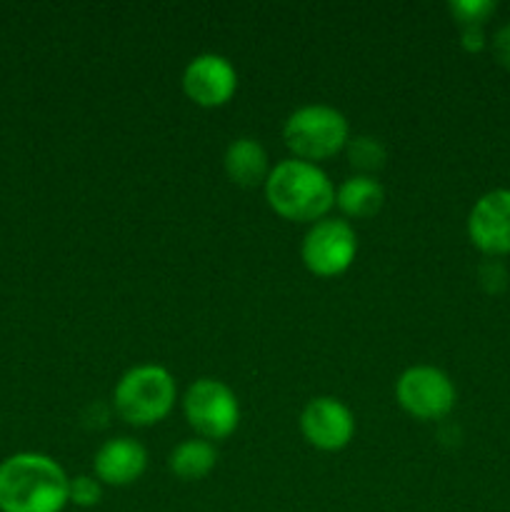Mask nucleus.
<instances>
[{"label":"nucleus","instance_id":"nucleus-20","mask_svg":"<svg viewBox=\"0 0 510 512\" xmlns=\"http://www.w3.org/2000/svg\"><path fill=\"white\" fill-rule=\"evenodd\" d=\"M460 45H463L468 53H478L488 45L483 28H460Z\"/></svg>","mask_w":510,"mask_h":512},{"label":"nucleus","instance_id":"nucleus-13","mask_svg":"<svg viewBox=\"0 0 510 512\" xmlns=\"http://www.w3.org/2000/svg\"><path fill=\"white\" fill-rule=\"evenodd\" d=\"M385 203V188L375 175H350L335 188V205L345 218L368 220L380 213Z\"/></svg>","mask_w":510,"mask_h":512},{"label":"nucleus","instance_id":"nucleus-6","mask_svg":"<svg viewBox=\"0 0 510 512\" xmlns=\"http://www.w3.org/2000/svg\"><path fill=\"white\" fill-rule=\"evenodd\" d=\"M358 255V233L345 218L318 220L308 228L300 243L303 265L318 278H335L353 265Z\"/></svg>","mask_w":510,"mask_h":512},{"label":"nucleus","instance_id":"nucleus-16","mask_svg":"<svg viewBox=\"0 0 510 512\" xmlns=\"http://www.w3.org/2000/svg\"><path fill=\"white\" fill-rule=\"evenodd\" d=\"M448 10L458 28H483L493 18L498 5L493 0H450Z\"/></svg>","mask_w":510,"mask_h":512},{"label":"nucleus","instance_id":"nucleus-11","mask_svg":"<svg viewBox=\"0 0 510 512\" xmlns=\"http://www.w3.org/2000/svg\"><path fill=\"white\" fill-rule=\"evenodd\" d=\"M148 468V450L143 443L128 435L105 440L93 458V475L100 485H113V488H128L138 483Z\"/></svg>","mask_w":510,"mask_h":512},{"label":"nucleus","instance_id":"nucleus-5","mask_svg":"<svg viewBox=\"0 0 510 512\" xmlns=\"http://www.w3.org/2000/svg\"><path fill=\"white\" fill-rule=\"evenodd\" d=\"M183 415L203 440H225L238 430L240 403L230 385L215 378H200L183 395Z\"/></svg>","mask_w":510,"mask_h":512},{"label":"nucleus","instance_id":"nucleus-15","mask_svg":"<svg viewBox=\"0 0 510 512\" xmlns=\"http://www.w3.org/2000/svg\"><path fill=\"white\" fill-rule=\"evenodd\" d=\"M345 153H348V163L353 165V170L358 175H375L388 160V150L373 135H355L345 145Z\"/></svg>","mask_w":510,"mask_h":512},{"label":"nucleus","instance_id":"nucleus-1","mask_svg":"<svg viewBox=\"0 0 510 512\" xmlns=\"http://www.w3.org/2000/svg\"><path fill=\"white\" fill-rule=\"evenodd\" d=\"M68 490L70 478L50 455L18 453L0 463V512H63Z\"/></svg>","mask_w":510,"mask_h":512},{"label":"nucleus","instance_id":"nucleus-12","mask_svg":"<svg viewBox=\"0 0 510 512\" xmlns=\"http://www.w3.org/2000/svg\"><path fill=\"white\" fill-rule=\"evenodd\" d=\"M223 168L225 175L240 188H258V185H265L273 165H270L268 150L263 148V143L258 138L243 135V138L230 140V145L225 148Z\"/></svg>","mask_w":510,"mask_h":512},{"label":"nucleus","instance_id":"nucleus-14","mask_svg":"<svg viewBox=\"0 0 510 512\" xmlns=\"http://www.w3.org/2000/svg\"><path fill=\"white\" fill-rule=\"evenodd\" d=\"M218 463V450L210 440L203 438H188L183 443L175 445L168 455V468L175 478L193 483V480H203L210 475V470Z\"/></svg>","mask_w":510,"mask_h":512},{"label":"nucleus","instance_id":"nucleus-18","mask_svg":"<svg viewBox=\"0 0 510 512\" xmlns=\"http://www.w3.org/2000/svg\"><path fill=\"white\" fill-rule=\"evenodd\" d=\"M490 50H493V58L500 68L510 70V23H503L495 30L493 40H490Z\"/></svg>","mask_w":510,"mask_h":512},{"label":"nucleus","instance_id":"nucleus-2","mask_svg":"<svg viewBox=\"0 0 510 512\" xmlns=\"http://www.w3.org/2000/svg\"><path fill=\"white\" fill-rule=\"evenodd\" d=\"M270 208L290 223H318L335 208V185L320 165L285 158L273 165L263 185Z\"/></svg>","mask_w":510,"mask_h":512},{"label":"nucleus","instance_id":"nucleus-19","mask_svg":"<svg viewBox=\"0 0 510 512\" xmlns=\"http://www.w3.org/2000/svg\"><path fill=\"white\" fill-rule=\"evenodd\" d=\"M480 283L490 293H498V290H503L508 285V270L500 263H495V260H490V263H485L480 268Z\"/></svg>","mask_w":510,"mask_h":512},{"label":"nucleus","instance_id":"nucleus-4","mask_svg":"<svg viewBox=\"0 0 510 512\" xmlns=\"http://www.w3.org/2000/svg\"><path fill=\"white\" fill-rule=\"evenodd\" d=\"M283 140L293 158L315 163L335 158L350 140L348 118L338 108L310 103L293 110L283 125Z\"/></svg>","mask_w":510,"mask_h":512},{"label":"nucleus","instance_id":"nucleus-10","mask_svg":"<svg viewBox=\"0 0 510 512\" xmlns=\"http://www.w3.org/2000/svg\"><path fill=\"white\" fill-rule=\"evenodd\" d=\"M468 238L490 258L510 255V188H495L480 195L468 213Z\"/></svg>","mask_w":510,"mask_h":512},{"label":"nucleus","instance_id":"nucleus-17","mask_svg":"<svg viewBox=\"0 0 510 512\" xmlns=\"http://www.w3.org/2000/svg\"><path fill=\"white\" fill-rule=\"evenodd\" d=\"M68 500L78 508H95V505L103 500V485L95 475H78V478H70V490Z\"/></svg>","mask_w":510,"mask_h":512},{"label":"nucleus","instance_id":"nucleus-3","mask_svg":"<svg viewBox=\"0 0 510 512\" xmlns=\"http://www.w3.org/2000/svg\"><path fill=\"white\" fill-rule=\"evenodd\" d=\"M178 403V383L163 365L143 363L125 370L113 388V408L135 428L158 425Z\"/></svg>","mask_w":510,"mask_h":512},{"label":"nucleus","instance_id":"nucleus-8","mask_svg":"<svg viewBox=\"0 0 510 512\" xmlns=\"http://www.w3.org/2000/svg\"><path fill=\"white\" fill-rule=\"evenodd\" d=\"M183 93L200 108H220L238 90V70L225 55L200 53L183 70Z\"/></svg>","mask_w":510,"mask_h":512},{"label":"nucleus","instance_id":"nucleus-9","mask_svg":"<svg viewBox=\"0 0 510 512\" xmlns=\"http://www.w3.org/2000/svg\"><path fill=\"white\" fill-rule=\"evenodd\" d=\"M300 433L313 448L323 453H338L348 448L355 435V415L343 400L320 395L308 400L300 413Z\"/></svg>","mask_w":510,"mask_h":512},{"label":"nucleus","instance_id":"nucleus-7","mask_svg":"<svg viewBox=\"0 0 510 512\" xmlns=\"http://www.w3.org/2000/svg\"><path fill=\"white\" fill-rule=\"evenodd\" d=\"M395 400L415 420H440L458 403V390L445 370L435 365H413L395 380Z\"/></svg>","mask_w":510,"mask_h":512}]
</instances>
